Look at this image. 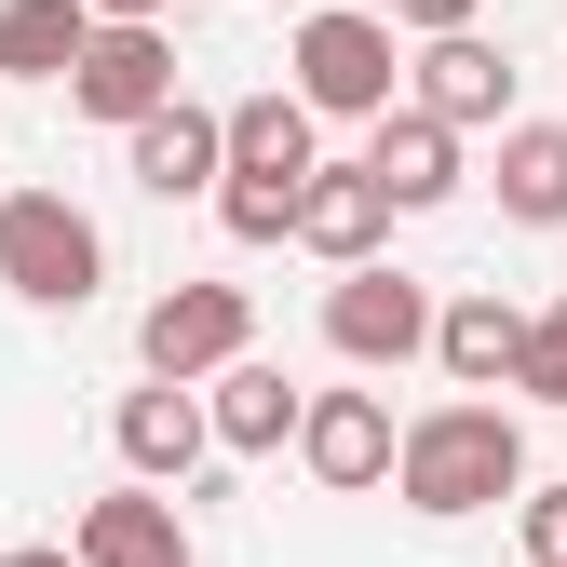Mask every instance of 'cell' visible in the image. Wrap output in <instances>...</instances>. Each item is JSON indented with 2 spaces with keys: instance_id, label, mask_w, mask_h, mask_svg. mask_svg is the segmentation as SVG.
<instances>
[{
  "instance_id": "obj_8",
  "label": "cell",
  "mask_w": 567,
  "mask_h": 567,
  "mask_svg": "<svg viewBox=\"0 0 567 567\" xmlns=\"http://www.w3.org/2000/svg\"><path fill=\"white\" fill-rule=\"evenodd\" d=\"M68 109L109 122V135L163 122V109H176V41H163V28H95V54H82V82H68Z\"/></svg>"
},
{
  "instance_id": "obj_21",
  "label": "cell",
  "mask_w": 567,
  "mask_h": 567,
  "mask_svg": "<svg viewBox=\"0 0 567 567\" xmlns=\"http://www.w3.org/2000/svg\"><path fill=\"white\" fill-rule=\"evenodd\" d=\"M514 514H527V567H567V486H527Z\"/></svg>"
},
{
  "instance_id": "obj_24",
  "label": "cell",
  "mask_w": 567,
  "mask_h": 567,
  "mask_svg": "<svg viewBox=\"0 0 567 567\" xmlns=\"http://www.w3.org/2000/svg\"><path fill=\"white\" fill-rule=\"evenodd\" d=\"M0 567H82V554H68V540H28V554H0Z\"/></svg>"
},
{
  "instance_id": "obj_11",
  "label": "cell",
  "mask_w": 567,
  "mask_h": 567,
  "mask_svg": "<svg viewBox=\"0 0 567 567\" xmlns=\"http://www.w3.org/2000/svg\"><path fill=\"white\" fill-rule=\"evenodd\" d=\"M298 244H311L324 270H379V244H392V189H379L365 163H324V176L298 189Z\"/></svg>"
},
{
  "instance_id": "obj_6",
  "label": "cell",
  "mask_w": 567,
  "mask_h": 567,
  "mask_svg": "<svg viewBox=\"0 0 567 567\" xmlns=\"http://www.w3.org/2000/svg\"><path fill=\"white\" fill-rule=\"evenodd\" d=\"M405 109H433L446 135H473V122H501V135H514V54L486 41V28L419 41V54H405Z\"/></svg>"
},
{
  "instance_id": "obj_18",
  "label": "cell",
  "mask_w": 567,
  "mask_h": 567,
  "mask_svg": "<svg viewBox=\"0 0 567 567\" xmlns=\"http://www.w3.org/2000/svg\"><path fill=\"white\" fill-rule=\"evenodd\" d=\"M501 217L567 230V122H514L501 135Z\"/></svg>"
},
{
  "instance_id": "obj_12",
  "label": "cell",
  "mask_w": 567,
  "mask_h": 567,
  "mask_svg": "<svg viewBox=\"0 0 567 567\" xmlns=\"http://www.w3.org/2000/svg\"><path fill=\"white\" fill-rule=\"evenodd\" d=\"M68 554L82 567H189V514L163 501V486H109V501H82Z\"/></svg>"
},
{
  "instance_id": "obj_7",
  "label": "cell",
  "mask_w": 567,
  "mask_h": 567,
  "mask_svg": "<svg viewBox=\"0 0 567 567\" xmlns=\"http://www.w3.org/2000/svg\"><path fill=\"white\" fill-rule=\"evenodd\" d=\"M298 460H311V486H324V501H365V486H392L405 433H392V405H379V392H311Z\"/></svg>"
},
{
  "instance_id": "obj_5",
  "label": "cell",
  "mask_w": 567,
  "mask_h": 567,
  "mask_svg": "<svg viewBox=\"0 0 567 567\" xmlns=\"http://www.w3.org/2000/svg\"><path fill=\"white\" fill-rule=\"evenodd\" d=\"M433 284H419V270H338L324 284V351H338V365H419V351H433Z\"/></svg>"
},
{
  "instance_id": "obj_20",
  "label": "cell",
  "mask_w": 567,
  "mask_h": 567,
  "mask_svg": "<svg viewBox=\"0 0 567 567\" xmlns=\"http://www.w3.org/2000/svg\"><path fill=\"white\" fill-rule=\"evenodd\" d=\"M514 392H527V405H567V298L527 311V365H514Z\"/></svg>"
},
{
  "instance_id": "obj_22",
  "label": "cell",
  "mask_w": 567,
  "mask_h": 567,
  "mask_svg": "<svg viewBox=\"0 0 567 567\" xmlns=\"http://www.w3.org/2000/svg\"><path fill=\"white\" fill-rule=\"evenodd\" d=\"M473 14H486V0H392V28H419V41H460Z\"/></svg>"
},
{
  "instance_id": "obj_2",
  "label": "cell",
  "mask_w": 567,
  "mask_h": 567,
  "mask_svg": "<svg viewBox=\"0 0 567 567\" xmlns=\"http://www.w3.org/2000/svg\"><path fill=\"white\" fill-rule=\"evenodd\" d=\"M0 284H14L28 311H82L109 284V230L68 189H14V203H0Z\"/></svg>"
},
{
  "instance_id": "obj_16",
  "label": "cell",
  "mask_w": 567,
  "mask_h": 567,
  "mask_svg": "<svg viewBox=\"0 0 567 567\" xmlns=\"http://www.w3.org/2000/svg\"><path fill=\"white\" fill-rule=\"evenodd\" d=\"M203 405H217V446H230V460H270V446H298V419H311V392L284 379V365H230Z\"/></svg>"
},
{
  "instance_id": "obj_14",
  "label": "cell",
  "mask_w": 567,
  "mask_h": 567,
  "mask_svg": "<svg viewBox=\"0 0 567 567\" xmlns=\"http://www.w3.org/2000/svg\"><path fill=\"white\" fill-rule=\"evenodd\" d=\"M433 365H446L460 392H501V379L527 365V311L501 298V284H473V298H446V324H433Z\"/></svg>"
},
{
  "instance_id": "obj_3",
  "label": "cell",
  "mask_w": 567,
  "mask_h": 567,
  "mask_svg": "<svg viewBox=\"0 0 567 567\" xmlns=\"http://www.w3.org/2000/svg\"><path fill=\"white\" fill-rule=\"evenodd\" d=\"M284 68H298V109H311V122H392V82H405L392 14H351V0H338V14H311Z\"/></svg>"
},
{
  "instance_id": "obj_23",
  "label": "cell",
  "mask_w": 567,
  "mask_h": 567,
  "mask_svg": "<svg viewBox=\"0 0 567 567\" xmlns=\"http://www.w3.org/2000/svg\"><path fill=\"white\" fill-rule=\"evenodd\" d=\"M176 0H95V28H163Z\"/></svg>"
},
{
  "instance_id": "obj_17",
  "label": "cell",
  "mask_w": 567,
  "mask_h": 567,
  "mask_svg": "<svg viewBox=\"0 0 567 567\" xmlns=\"http://www.w3.org/2000/svg\"><path fill=\"white\" fill-rule=\"evenodd\" d=\"M230 176H324L298 82H284V95H244V109H230Z\"/></svg>"
},
{
  "instance_id": "obj_4",
  "label": "cell",
  "mask_w": 567,
  "mask_h": 567,
  "mask_svg": "<svg viewBox=\"0 0 567 567\" xmlns=\"http://www.w3.org/2000/svg\"><path fill=\"white\" fill-rule=\"evenodd\" d=\"M135 365L176 379V392H217L230 365H257V311H244V284H163L150 324H135Z\"/></svg>"
},
{
  "instance_id": "obj_1",
  "label": "cell",
  "mask_w": 567,
  "mask_h": 567,
  "mask_svg": "<svg viewBox=\"0 0 567 567\" xmlns=\"http://www.w3.org/2000/svg\"><path fill=\"white\" fill-rule=\"evenodd\" d=\"M392 486H405V514H433V527L501 514V501H527V419H514V405H473V392H460V405H419Z\"/></svg>"
},
{
  "instance_id": "obj_9",
  "label": "cell",
  "mask_w": 567,
  "mask_h": 567,
  "mask_svg": "<svg viewBox=\"0 0 567 567\" xmlns=\"http://www.w3.org/2000/svg\"><path fill=\"white\" fill-rule=\"evenodd\" d=\"M122 163H135V189H150V203H203V189H230V109L176 95L163 122L122 135Z\"/></svg>"
},
{
  "instance_id": "obj_10",
  "label": "cell",
  "mask_w": 567,
  "mask_h": 567,
  "mask_svg": "<svg viewBox=\"0 0 567 567\" xmlns=\"http://www.w3.org/2000/svg\"><path fill=\"white\" fill-rule=\"evenodd\" d=\"M203 460H217V405H203V392H176V379L122 392V473L135 486H189Z\"/></svg>"
},
{
  "instance_id": "obj_15",
  "label": "cell",
  "mask_w": 567,
  "mask_h": 567,
  "mask_svg": "<svg viewBox=\"0 0 567 567\" xmlns=\"http://www.w3.org/2000/svg\"><path fill=\"white\" fill-rule=\"evenodd\" d=\"M95 54V0H0V82H82Z\"/></svg>"
},
{
  "instance_id": "obj_19",
  "label": "cell",
  "mask_w": 567,
  "mask_h": 567,
  "mask_svg": "<svg viewBox=\"0 0 567 567\" xmlns=\"http://www.w3.org/2000/svg\"><path fill=\"white\" fill-rule=\"evenodd\" d=\"M298 189H311V176H230V189H217V230H230V244H298Z\"/></svg>"
},
{
  "instance_id": "obj_13",
  "label": "cell",
  "mask_w": 567,
  "mask_h": 567,
  "mask_svg": "<svg viewBox=\"0 0 567 567\" xmlns=\"http://www.w3.org/2000/svg\"><path fill=\"white\" fill-rule=\"evenodd\" d=\"M365 176L392 189V217H433V203L460 189V135L433 109H392V122H365Z\"/></svg>"
}]
</instances>
